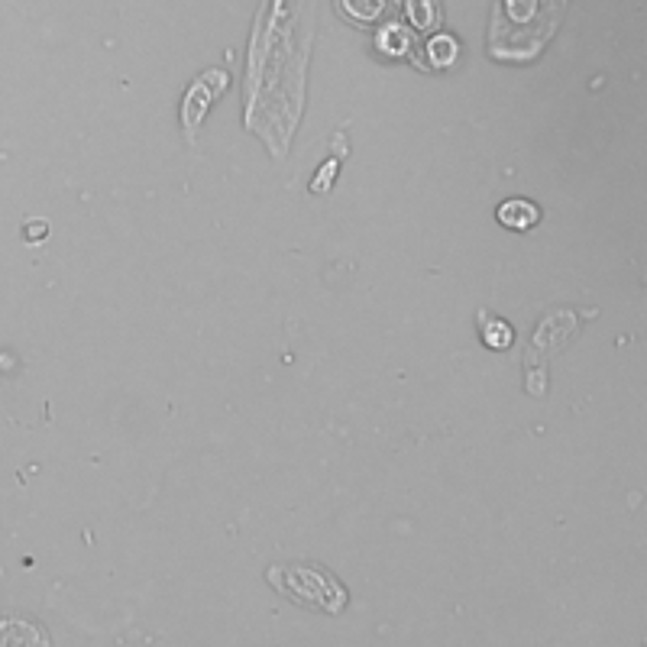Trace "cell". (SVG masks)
I'll return each mask as SVG.
<instances>
[{
	"instance_id": "cell-7",
	"label": "cell",
	"mask_w": 647,
	"mask_h": 647,
	"mask_svg": "<svg viewBox=\"0 0 647 647\" xmlns=\"http://www.w3.org/2000/svg\"><path fill=\"white\" fill-rule=\"evenodd\" d=\"M408 20L415 30H431V26L440 23V7L437 0H405Z\"/></svg>"
},
{
	"instance_id": "cell-4",
	"label": "cell",
	"mask_w": 647,
	"mask_h": 647,
	"mask_svg": "<svg viewBox=\"0 0 647 647\" xmlns=\"http://www.w3.org/2000/svg\"><path fill=\"white\" fill-rule=\"evenodd\" d=\"M376 46L382 55H392V59H402V55L411 52V30L402 23H385L379 36H376Z\"/></svg>"
},
{
	"instance_id": "cell-1",
	"label": "cell",
	"mask_w": 647,
	"mask_h": 647,
	"mask_svg": "<svg viewBox=\"0 0 647 647\" xmlns=\"http://www.w3.org/2000/svg\"><path fill=\"white\" fill-rule=\"evenodd\" d=\"M269 583L292 602L308 605V609L337 615L347 605V589L334 576H327L321 567H272Z\"/></svg>"
},
{
	"instance_id": "cell-2",
	"label": "cell",
	"mask_w": 647,
	"mask_h": 647,
	"mask_svg": "<svg viewBox=\"0 0 647 647\" xmlns=\"http://www.w3.org/2000/svg\"><path fill=\"white\" fill-rule=\"evenodd\" d=\"M224 85H227V75H224V72H217V68H214V72H204L198 85H191L188 98H185V104H182V120H185L188 133H195V130H198L201 117L208 114L211 101L217 98L220 91H224Z\"/></svg>"
},
{
	"instance_id": "cell-9",
	"label": "cell",
	"mask_w": 647,
	"mask_h": 647,
	"mask_svg": "<svg viewBox=\"0 0 647 647\" xmlns=\"http://www.w3.org/2000/svg\"><path fill=\"white\" fill-rule=\"evenodd\" d=\"M26 237L30 240H43L46 237V224L39 220V224H33V227H26Z\"/></svg>"
},
{
	"instance_id": "cell-3",
	"label": "cell",
	"mask_w": 647,
	"mask_h": 647,
	"mask_svg": "<svg viewBox=\"0 0 647 647\" xmlns=\"http://www.w3.org/2000/svg\"><path fill=\"white\" fill-rule=\"evenodd\" d=\"M499 220L512 230H531L541 220V211L525 198H508L499 208Z\"/></svg>"
},
{
	"instance_id": "cell-8",
	"label": "cell",
	"mask_w": 647,
	"mask_h": 647,
	"mask_svg": "<svg viewBox=\"0 0 647 647\" xmlns=\"http://www.w3.org/2000/svg\"><path fill=\"white\" fill-rule=\"evenodd\" d=\"M483 340H486V347H492V350H508L512 347V327H508L505 321H499V318H492L489 321V314H483Z\"/></svg>"
},
{
	"instance_id": "cell-5",
	"label": "cell",
	"mask_w": 647,
	"mask_h": 647,
	"mask_svg": "<svg viewBox=\"0 0 647 647\" xmlns=\"http://www.w3.org/2000/svg\"><path fill=\"white\" fill-rule=\"evenodd\" d=\"M424 52H428V65L431 68H450L453 62L460 59V43H457V36L437 33V36H431V43Z\"/></svg>"
},
{
	"instance_id": "cell-6",
	"label": "cell",
	"mask_w": 647,
	"mask_h": 647,
	"mask_svg": "<svg viewBox=\"0 0 647 647\" xmlns=\"http://www.w3.org/2000/svg\"><path fill=\"white\" fill-rule=\"evenodd\" d=\"M340 10L353 23H376L389 10V0H340Z\"/></svg>"
},
{
	"instance_id": "cell-10",
	"label": "cell",
	"mask_w": 647,
	"mask_h": 647,
	"mask_svg": "<svg viewBox=\"0 0 647 647\" xmlns=\"http://www.w3.org/2000/svg\"><path fill=\"white\" fill-rule=\"evenodd\" d=\"M334 169H337V162H330V165H327V169L321 172V178H318V185H314V191H324V188L330 185V182H327V178H330V172H334Z\"/></svg>"
}]
</instances>
